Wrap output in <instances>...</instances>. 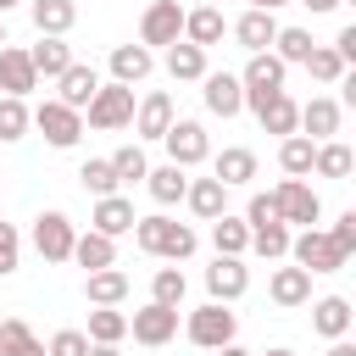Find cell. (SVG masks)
Returning <instances> with one entry per match:
<instances>
[{
  "instance_id": "cell-1",
  "label": "cell",
  "mask_w": 356,
  "mask_h": 356,
  "mask_svg": "<svg viewBox=\"0 0 356 356\" xmlns=\"http://www.w3.org/2000/svg\"><path fill=\"white\" fill-rule=\"evenodd\" d=\"M134 245L145 256H161V261H189L195 245H200V234L189 222H172V217L150 211V217H134Z\"/></svg>"
},
{
  "instance_id": "cell-2",
  "label": "cell",
  "mask_w": 356,
  "mask_h": 356,
  "mask_svg": "<svg viewBox=\"0 0 356 356\" xmlns=\"http://www.w3.org/2000/svg\"><path fill=\"white\" fill-rule=\"evenodd\" d=\"M134 106H139V100H134V83H117V78H111V83H100V89L89 95L83 122L100 128V134H117V128L134 122Z\"/></svg>"
},
{
  "instance_id": "cell-3",
  "label": "cell",
  "mask_w": 356,
  "mask_h": 356,
  "mask_svg": "<svg viewBox=\"0 0 356 356\" xmlns=\"http://www.w3.org/2000/svg\"><path fill=\"white\" fill-rule=\"evenodd\" d=\"M289 256H295V267H306V273H339L350 256L328 239V228H300V234H289Z\"/></svg>"
},
{
  "instance_id": "cell-4",
  "label": "cell",
  "mask_w": 356,
  "mask_h": 356,
  "mask_svg": "<svg viewBox=\"0 0 356 356\" xmlns=\"http://www.w3.org/2000/svg\"><path fill=\"white\" fill-rule=\"evenodd\" d=\"M184 334H189V345H200V350H217V345H228V339L239 334V317H234L222 300H206V306H195V312H189Z\"/></svg>"
},
{
  "instance_id": "cell-5",
  "label": "cell",
  "mask_w": 356,
  "mask_h": 356,
  "mask_svg": "<svg viewBox=\"0 0 356 356\" xmlns=\"http://www.w3.org/2000/svg\"><path fill=\"white\" fill-rule=\"evenodd\" d=\"M161 145H167V161L172 167H200L206 156H211V139H206V128L195 122V117H172V128L161 134Z\"/></svg>"
},
{
  "instance_id": "cell-6",
  "label": "cell",
  "mask_w": 356,
  "mask_h": 356,
  "mask_svg": "<svg viewBox=\"0 0 356 356\" xmlns=\"http://www.w3.org/2000/svg\"><path fill=\"white\" fill-rule=\"evenodd\" d=\"M273 206H278V222H295V228H317V217H323V200L306 178H284L273 189Z\"/></svg>"
},
{
  "instance_id": "cell-7",
  "label": "cell",
  "mask_w": 356,
  "mask_h": 356,
  "mask_svg": "<svg viewBox=\"0 0 356 356\" xmlns=\"http://www.w3.org/2000/svg\"><path fill=\"white\" fill-rule=\"evenodd\" d=\"M284 72H289V67H284L273 50H250V61H245V72H239V83H245V106L256 111L267 95H278V89H284Z\"/></svg>"
},
{
  "instance_id": "cell-8",
  "label": "cell",
  "mask_w": 356,
  "mask_h": 356,
  "mask_svg": "<svg viewBox=\"0 0 356 356\" xmlns=\"http://www.w3.org/2000/svg\"><path fill=\"white\" fill-rule=\"evenodd\" d=\"M33 128L44 134V145L72 150V145L83 139V111H72V106H61V100H44V106H33Z\"/></svg>"
},
{
  "instance_id": "cell-9",
  "label": "cell",
  "mask_w": 356,
  "mask_h": 356,
  "mask_svg": "<svg viewBox=\"0 0 356 356\" xmlns=\"http://www.w3.org/2000/svg\"><path fill=\"white\" fill-rule=\"evenodd\" d=\"M172 39H184V6L178 0H150L145 6V17H139V44L145 50H167Z\"/></svg>"
},
{
  "instance_id": "cell-10",
  "label": "cell",
  "mask_w": 356,
  "mask_h": 356,
  "mask_svg": "<svg viewBox=\"0 0 356 356\" xmlns=\"http://www.w3.org/2000/svg\"><path fill=\"white\" fill-rule=\"evenodd\" d=\"M72 239H78V228H72L67 211H39L33 217V250L44 261H67L72 256Z\"/></svg>"
},
{
  "instance_id": "cell-11",
  "label": "cell",
  "mask_w": 356,
  "mask_h": 356,
  "mask_svg": "<svg viewBox=\"0 0 356 356\" xmlns=\"http://www.w3.org/2000/svg\"><path fill=\"white\" fill-rule=\"evenodd\" d=\"M200 100H206L211 117H239V111H245V83H239V72H206V78H200Z\"/></svg>"
},
{
  "instance_id": "cell-12",
  "label": "cell",
  "mask_w": 356,
  "mask_h": 356,
  "mask_svg": "<svg viewBox=\"0 0 356 356\" xmlns=\"http://www.w3.org/2000/svg\"><path fill=\"white\" fill-rule=\"evenodd\" d=\"M245 289H250V267H245V256H217V261L206 267V295H211V300L228 306V300H239Z\"/></svg>"
},
{
  "instance_id": "cell-13",
  "label": "cell",
  "mask_w": 356,
  "mask_h": 356,
  "mask_svg": "<svg viewBox=\"0 0 356 356\" xmlns=\"http://www.w3.org/2000/svg\"><path fill=\"white\" fill-rule=\"evenodd\" d=\"M128 334H134L139 345H167V339L178 334V306H161V300L139 306V312L128 317Z\"/></svg>"
},
{
  "instance_id": "cell-14",
  "label": "cell",
  "mask_w": 356,
  "mask_h": 356,
  "mask_svg": "<svg viewBox=\"0 0 356 356\" xmlns=\"http://www.w3.org/2000/svg\"><path fill=\"white\" fill-rule=\"evenodd\" d=\"M33 89H39V72H33L28 50H22V44H0V95L28 100Z\"/></svg>"
},
{
  "instance_id": "cell-15",
  "label": "cell",
  "mask_w": 356,
  "mask_h": 356,
  "mask_svg": "<svg viewBox=\"0 0 356 356\" xmlns=\"http://www.w3.org/2000/svg\"><path fill=\"white\" fill-rule=\"evenodd\" d=\"M172 117H178V111H172V95H167V89H150V95L134 106V122H128V128H134L139 139H161V134L172 128Z\"/></svg>"
},
{
  "instance_id": "cell-16",
  "label": "cell",
  "mask_w": 356,
  "mask_h": 356,
  "mask_svg": "<svg viewBox=\"0 0 356 356\" xmlns=\"http://www.w3.org/2000/svg\"><path fill=\"white\" fill-rule=\"evenodd\" d=\"M295 134H306L312 145L334 139V134H339V100H328V95H312V100L300 106V122H295Z\"/></svg>"
},
{
  "instance_id": "cell-17",
  "label": "cell",
  "mask_w": 356,
  "mask_h": 356,
  "mask_svg": "<svg viewBox=\"0 0 356 356\" xmlns=\"http://www.w3.org/2000/svg\"><path fill=\"white\" fill-rule=\"evenodd\" d=\"M134 200L128 195H100L95 200V211H89V222H95V234H106V239H122V234H134Z\"/></svg>"
},
{
  "instance_id": "cell-18",
  "label": "cell",
  "mask_w": 356,
  "mask_h": 356,
  "mask_svg": "<svg viewBox=\"0 0 356 356\" xmlns=\"http://www.w3.org/2000/svg\"><path fill=\"white\" fill-rule=\"evenodd\" d=\"M206 161H211V178L222 189H239L256 178V150H245V145H222V156H206Z\"/></svg>"
},
{
  "instance_id": "cell-19",
  "label": "cell",
  "mask_w": 356,
  "mask_h": 356,
  "mask_svg": "<svg viewBox=\"0 0 356 356\" xmlns=\"http://www.w3.org/2000/svg\"><path fill=\"white\" fill-rule=\"evenodd\" d=\"M28 61H33L39 78H61L78 56H72V44H67L61 33H39V44H28Z\"/></svg>"
},
{
  "instance_id": "cell-20",
  "label": "cell",
  "mask_w": 356,
  "mask_h": 356,
  "mask_svg": "<svg viewBox=\"0 0 356 356\" xmlns=\"http://www.w3.org/2000/svg\"><path fill=\"white\" fill-rule=\"evenodd\" d=\"M267 295H273V306L295 312V306L312 300V273H306V267H278V273L267 278Z\"/></svg>"
},
{
  "instance_id": "cell-21",
  "label": "cell",
  "mask_w": 356,
  "mask_h": 356,
  "mask_svg": "<svg viewBox=\"0 0 356 356\" xmlns=\"http://www.w3.org/2000/svg\"><path fill=\"white\" fill-rule=\"evenodd\" d=\"M56 89H61V95H56L61 106H72V111H83V106H89V95L100 89V72H95L89 61H72V67H67V72L56 78Z\"/></svg>"
},
{
  "instance_id": "cell-22",
  "label": "cell",
  "mask_w": 356,
  "mask_h": 356,
  "mask_svg": "<svg viewBox=\"0 0 356 356\" xmlns=\"http://www.w3.org/2000/svg\"><path fill=\"white\" fill-rule=\"evenodd\" d=\"M312 306V328L323 339H345L350 334V300L345 295H323V300H306Z\"/></svg>"
},
{
  "instance_id": "cell-23",
  "label": "cell",
  "mask_w": 356,
  "mask_h": 356,
  "mask_svg": "<svg viewBox=\"0 0 356 356\" xmlns=\"http://www.w3.org/2000/svg\"><path fill=\"white\" fill-rule=\"evenodd\" d=\"M184 206H189L200 222H211V217H222V211H228V189H222L217 178H189V189H184Z\"/></svg>"
},
{
  "instance_id": "cell-24",
  "label": "cell",
  "mask_w": 356,
  "mask_h": 356,
  "mask_svg": "<svg viewBox=\"0 0 356 356\" xmlns=\"http://www.w3.org/2000/svg\"><path fill=\"white\" fill-rule=\"evenodd\" d=\"M83 300H89V306H122V300H128V273H122V267L89 273V278H83Z\"/></svg>"
},
{
  "instance_id": "cell-25",
  "label": "cell",
  "mask_w": 356,
  "mask_h": 356,
  "mask_svg": "<svg viewBox=\"0 0 356 356\" xmlns=\"http://www.w3.org/2000/svg\"><path fill=\"white\" fill-rule=\"evenodd\" d=\"M28 17H33V28L39 33H72V22H78V0H28Z\"/></svg>"
},
{
  "instance_id": "cell-26",
  "label": "cell",
  "mask_w": 356,
  "mask_h": 356,
  "mask_svg": "<svg viewBox=\"0 0 356 356\" xmlns=\"http://www.w3.org/2000/svg\"><path fill=\"white\" fill-rule=\"evenodd\" d=\"M222 33H228V22H222V11H217V6H195V11H184V39H189V44L211 50Z\"/></svg>"
},
{
  "instance_id": "cell-27",
  "label": "cell",
  "mask_w": 356,
  "mask_h": 356,
  "mask_svg": "<svg viewBox=\"0 0 356 356\" xmlns=\"http://www.w3.org/2000/svg\"><path fill=\"white\" fill-rule=\"evenodd\" d=\"M167 72H172L178 83H200L211 67H206V50H200V44H189V39H172V44H167Z\"/></svg>"
},
{
  "instance_id": "cell-28",
  "label": "cell",
  "mask_w": 356,
  "mask_h": 356,
  "mask_svg": "<svg viewBox=\"0 0 356 356\" xmlns=\"http://www.w3.org/2000/svg\"><path fill=\"white\" fill-rule=\"evenodd\" d=\"M67 261H78V267H89V273H100V267H117V239H106V234H78L72 239V256Z\"/></svg>"
},
{
  "instance_id": "cell-29",
  "label": "cell",
  "mask_w": 356,
  "mask_h": 356,
  "mask_svg": "<svg viewBox=\"0 0 356 356\" xmlns=\"http://www.w3.org/2000/svg\"><path fill=\"white\" fill-rule=\"evenodd\" d=\"M273 33H278V17H273V11H256V6L234 22V39H239L245 50H273Z\"/></svg>"
},
{
  "instance_id": "cell-30",
  "label": "cell",
  "mask_w": 356,
  "mask_h": 356,
  "mask_svg": "<svg viewBox=\"0 0 356 356\" xmlns=\"http://www.w3.org/2000/svg\"><path fill=\"white\" fill-rule=\"evenodd\" d=\"M150 67H156V56H150L145 44H117V50H111V78H117V83H145Z\"/></svg>"
},
{
  "instance_id": "cell-31",
  "label": "cell",
  "mask_w": 356,
  "mask_h": 356,
  "mask_svg": "<svg viewBox=\"0 0 356 356\" xmlns=\"http://www.w3.org/2000/svg\"><path fill=\"white\" fill-rule=\"evenodd\" d=\"M256 122H261L267 134H278V139H284V134H295V122H300V106H295V100L278 89V95H267V100L256 106Z\"/></svg>"
},
{
  "instance_id": "cell-32",
  "label": "cell",
  "mask_w": 356,
  "mask_h": 356,
  "mask_svg": "<svg viewBox=\"0 0 356 356\" xmlns=\"http://www.w3.org/2000/svg\"><path fill=\"white\" fill-rule=\"evenodd\" d=\"M145 189H150V200H156V206H178V200H184V189H189V172H184V167H172V161H167V167H150V172H145Z\"/></svg>"
},
{
  "instance_id": "cell-33",
  "label": "cell",
  "mask_w": 356,
  "mask_h": 356,
  "mask_svg": "<svg viewBox=\"0 0 356 356\" xmlns=\"http://www.w3.org/2000/svg\"><path fill=\"white\" fill-rule=\"evenodd\" d=\"M211 250L217 256H245L250 250V228H245V217H211Z\"/></svg>"
},
{
  "instance_id": "cell-34",
  "label": "cell",
  "mask_w": 356,
  "mask_h": 356,
  "mask_svg": "<svg viewBox=\"0 0 356 356\" xmlns=\"http://www.w3.org/2000/svg\"><path fill=\"white\" fill-rule=\"evenodd\" d=\"M350 167H356V156H350V145H339V139H323V145L312 150V172H317V178H350Z\"/></svg>"
},
{
  "instance_id": "cell-35",
  "label": "cell",
  "mask_w": 356,
  "mask_h": 356,
  "mask_svg": "<svg viewBox=\"0 0 356 356\" xmlns=\"http://www.w3.org/2000/svg\"><path fill=\"white\" fill-rule=\"evenodd\" d=\"M250 250L267 256V261H284L289 256V222H250Z\"/></svg>"
},
{
  "instance_id": "cell-36",
  "label": "cell",
  "mask_w": 356,
  "mask_h": 356,
  "mask_svg": "<svg viewBox=\"0 0 356 356\" xmlns=\"http://www.w3.org/2000/svg\"><path fill=\"white\" fill-rule=\"evenodd\" d=\"M122 339H128V312L95 306L89 312V345H122Z\"/></svg>"
},
{
  "instance_id": "cell-37",
  "label": "cell",
  "mask_w": 356,
  "mask_h": 356,
  "mask_svg": "<svg viewBox=\"0 0 356 356\" xmlns=\"http://www.w3.org/2000/svg\"><path fill=\"white\" fill-rule=\"evenodd\" d=\"M312 150H317V145H312L306 134H284V139H278V167H284L289 178H312Z\"/></svg>"
},
{
  "instance_id": "cell-38",
  "label": "cell",
  "mask_w": 356,
  "mask_h": 356,
  "mask_svg": "<svg viewBox=\"0 0 356 356\" xmlns=\"http://www.w3.org/2000/svg\"><path fill=\"white\" fill-rule=\"evenodd\" d=\"M44 345H39V334L22 323V317H6L0 323V356H39Z\"/></svg>"
},
{
  "instance_id": "cell-39",
  "label": "cell",
  "mask_w": 356,
  "mask_h": 356,
  "mask_svg": "<svg viewBox=\"0 0 356 356\" xmlns=\"http://www.w3.org/2000/svg\"><path fill=\"white\" fill-rule=\"evenodd\" d=\"M28 128H33V111H28V100H17V95H0V145H17Z\"/></svg>"
},
{
  "instance_id": "cell-40",
  "label": "cell",
  "mask_w": 356,
  "mask_h": 356,
  "mask_svg": "<svg viewBox=\"0 0 356 356\" xmlns=\"http://www.w3.org/2000/svg\"><path fill=\"white\" fill-rule=\"evenodd\" d=\"M312 44H317V39H312L306 28H278V33H273V56H278L284 67H300V61L312 56Z\"/></svg>"
},
{
  "instance_id": "cell-41",
  "label": "cell",
  "mask_w": 356,
  "mask_h": 356,
  "mask_svg": "<svg viewBox=\"0 0 356 356\" xmlns=\"http://www.w3.org/2000/svg\"><path fill=\"white\" fill-rule=\"evenodd\" d=\"M78 184H83V195H95V200H100V195H117V189H122L106 156H89V161L78 167Z\"/></svg>"
},
{
  "instance_id": "cell-42",
  "label": "cell",
  "mask_w": 356,
  "mask_h": 356,
  "mask_svg": "<svg viewBox=\"0 0 356 356\" xmlns=\"http://www.w3.org/2000/svg\"><path fill=\"white\" fill-rule=\"evenodd\" d=\"M300 67H306V72H312L317 83H339V78L350 72V67L339 61V50H334V44H312V56H306Z\"/></svg>"
},
{
  "instance_id": "cell-43",
  "label": "cell",
  "mask_w": 356,
  "mask_h": 356,
  "mask_svg": "<svg viewBox=\"0 0 356 356\" xmlns=\"http://www.w3.org/2000/svg\"><path fill=\"white\" fill-rule=\"evenodd\" d=\"M106 161H111L117 184H139V178L150 172V161H145V150H139V145H117V150H111Z\"/></svg>"
},
{
  "instance_id": "cell-44",
  "label": "cell",
  "mask_w": 356,
  "mask_h": 356,
  "mask_svg": "<svg viewBox=\"0 0 356 356\" xmlns=\"http://www.w3.org/2000/svg\"><path fill=\"white\" fill-rule=\"evenodd\" d=\"M184 289H189V278H184L178 267H156V278H150V300H161V306H184Z\"/></svg>"
},
{
  "instance_id": "cell-45",
  "label": "cell",
  "mask_w": 356,
  "mask_h": 356,
  "mask_svg": "<svg viewBox=\"0 0 356 356\" xmlns=\"http://www.w3.org/2000/svg\"><path fill=\"white\" fill-rule=\"evenodd\" d=\"M89 350V334L83 328H61V334H50V345H44V356H83Z\"/></svg>"
},
{
  "instance_id": "cell-46",
  "label": "cell",
  "mask_w": 356,
  "mask_h": 356,
  "mask_svg": "<svg viewBox=\"0 0 356 356\" xmlns=\"http://www.w3.org/2000/svg\"><path fill=\"white\" fill-rule=\"evenodd\" d=\"M17 261H22V234H17L11 222H0V278H11Z\"/></svg>"
},
{
  "instance_id": "cell-47",
  "label": "cell",
  "mask_w": 356,
  "mask_h": 356,
  "mask_svg": "<svg viewBox=\"0 0 356 356\" xmlns=\"http://www.w3.org/2000/svg\"><path fill=\"white\" fill-rule=\"evenodd\" d=\"M328 239H334L345 256H356V211H339V222L328 228Z\"/></svg>"
},
{
  "instance_id": "cell-48",
  "label": "cell",
  "mask_w": 356,
  "mask_h": 356,
  "mask_svg": "<svg viewBox=\"0 0 356 356\" xmlns=\"http://www.w3.org/2000/svg\"><path fill=\"white\" fill-rule=\"evenodd\" d=\"M273 217H278L273 195H250V206H245V228H250V222H273Z\"/></svg>"
},
{
  "instance_id": "cell-49",
  "label": "cell",
  "mask_w": 356,
  "mask_h": 356,
  "mask_svg": "<svg viewBox=\"0 0 356 356\" xmlns=\"http://www.w3.org/2000/svg\"><path fill=\"white\" fill-rule=\"evenodd\" d=\"M334 50H339V61L350 67V61H356V28H339V39H334Z\"/></svg>"
},
{
  "instance_id": "cell-50",
  "label": "cell",
  "mask_w": 356,
  "mask_h": 356,
  "mask_svg": "<svg viewBox=\"0 0 356 356\" xmlns=\"http://www.w3.org/2000/svg\"><path fill=\"white\" fill-rule=\"evenodd\" d=\"M300 6H306V11H317V17H323V11H339V6H345V0H300Z\"/></svg>"
},
{
  "instance_id": "cell-51",
  "label": "cell",
  "mask_w": 356,
  "mask_h": 356,
  "mask_svg": "<svg viewBox=\"0 0 356 356\" xmlns=\"http://www.w3.org/2000/svg\"><path fill=\"white\" fill-rule=\"evenodd\" d=\"M328 356H356V345H350V339H334V345H328Z\"/></svg>"
},
{
  "instance_id": "cell-52",
  "label": "cell",
  "mask_w": 356,
  "mask_h": 356,
  "mask_svg": "<svg viewBox=\"0 0 356 356\" xmlns=\"http://www.w3.org/2000/svg\"><path fill=\"white\" fill-rule=\"evenodd\" d=\"M217 356H256V350H245V345H234V339H228V345H217Z\"/></svg>"
},
{
  "instance_id": "cell-53",
  "label": "cell",
  "mask_w": 356,
  "mask_h": 356,
  "mask_svg": "<svg viewBox=\"0 0 356 356\" xmlns=\"http://www.w3.org/2000/svg\"><path fill=\"white\" fill-rule=\"evenodd\" d=\"M83 356H122V350H117V345H89Z\"/></svg>"
},
{
  "instance_id": "cell-54",
  "label": "cell",
  "mask_w": 356,
  "mask_h": 356,
  "mask_svg": "<svg viewBox=\"0 0 356 356\" xmlns=\"http://www.w3.org/2000/svg\"><path fill=\"white\" fill-rule=\"evenodd\" d=\"M256 11H278V6H289V0H250Z\"/></svg>"
},
{
  "instance_id": "cell-55",
  "label": "cell",
  "mask_w": 356,
  "mask_h": 356,
  "mask_svg": "<svg viewBox=\"0 0 356 356\" xmlns=\"http://www.w3.org/2000/svg\"><path fill=\"white\" fill-rule=\"evenodd\" d=\"M261 356H295V350H284V345H278V350H261Z\"/></svg>"
},
{
  "instance_id": "cell-56",
  "label": "cell",
  "mask_w": 356,
  "mask_h": 356,
  "mask_svg": "<svg viewBox=\"0 0 356 356\" xmlns=\"http://www.w3.org/2000/svg\"><path fill=\"white\" fill-rule=\"evenodd\" d=\"M0 44H11V39H6V17H0Z\"/></svg>"
},
{
  "instance_id": "cell-57",
  "label": "cell",
  "mask_w": 356,
  "mask_h": 356,
  "mask_svg": "<svg viewBox=\"0 0 356 356\" xmlns=\"http://www.w3.org/2000/svg\"><path fill=\"white\" fill-rule=\"evenodd\" d=\"M11 6H17V0H0V17H6V11H11Z\"/></svg>"
},
{
  "instance_id": "cell-58",
  "label": "cell",
  "mask_w": 356,
  "mask_h": 356,
  "mask_svg": "<svg viewBox=\"0 0 356 356\" xmlns=\"http://www.w3.org/2000/svg\"><path fill=\"white\" fill-rule=\"evenodd\" d=\"M200 6H217V0H200Z\"/></svg>"
},
{
  "instance_id": "cell-59",
  "label": "cell",
  "mask_w": 356,
  "mask_h": 356,
  "mask_svg": "<svg viewBox=\"0 0 356 356\" xmlns=\"http://www.w3.org/2000/svg\"><path fill=\"white\" fill-rule=\"evenodd\" d=\"M39 356H44V350H39Z\"/></svg>"
}]
</instances>
